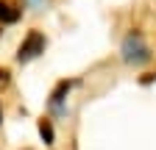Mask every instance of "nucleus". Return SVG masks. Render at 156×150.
I'll use <instances>...</instances> for the list:
<instances>
[{
	"mask_svg": "<svg viewBox=\"0 0 156 150\" xmlns=\"http://www.w3.org/2000/svg\"><path fill=\"white\" fill-rule=\"evenodd\" d=\"M151 59V50L140 33H128L123 39V61L126 64H145Z\"/></svg>",
	"mask_w": 156,
	"mask_h": 150,
	"instance_id": "nucleus-1",
	"label": "nucleus"
},
{
	"mask_svg": "<svg viewBox=\"0 0 156 150\" xmlns=\"http://www.w3.org/2000/svg\"><path fill=\"white\" fill-rule=\"evenodd\" d=\"M42 50H45V36L39 33V31H31V33H28V39H25L23 45H20L17 59L23 61V64H25V61H34V59H36V56L42 53Z\"/></svg>",
	"mask_w": 156,
	"mask_h": 150,
	"instance_id": "nucleus-2",
	"label": "nucleus"
},
{
	"mask_svg": "<svg viewBox=\"0 0 156 150\" xmlns=\"http://www.w3.org/2000/svg\"><path fill=\"white\" fill-rule=\"evenodd\" d=\"M17 20V11L9 3H0V22H14Z\"/></svg>",
	"mask_w": 156,
	"mask_h": 150,
	"instance_id": "nucleus-3",
	"label": "nucleus"
},
{
	"mask_svg": "<svg viewBox=\"0 0 156 150\" xmlns=\"http://www.w3.org/2000/svg\"><path fill=\"white\" fill-rule=\"evenodd\" d=\"M39 134H42L45 145H53V128H50V122H48V120H42V122H39Z\"/></svg>",
	"mask_w": 156,
	"mask_h": 150,
	"instance_id": "nucleus-4",
	"label": "nucleus"
},
{
	"mask_svg": "<svg viewBox=\"0 0 156 150\" xmlns=\"http://www.w3.org/2000/svg\"><path fill=\"white\" fill-rule=\"evenodd\" d=\"M6 78H9V72H6V70H0V81H6Z\"/></svg>",
	"mask_w": 156,
	"mask_h": 150,
	"instance_id": "nucleus-5",
	"label": "nucleus"
},
{
	"mask_svg": "<svg viewBox=\"0 0 156 150\" xmlns=\"http://www.w3.org/2000/svg\"><path fill=\"white\" fill-rule=\"evenodd\" d=\"M0 120H3V111H0Z\"/></svg>",
	"mask_w": 156,
	"mask_h": 150,
	"instance_id": "nucleus-6",
	"label": "nucleus"
}]
</instances>
